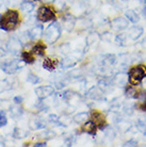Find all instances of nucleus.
<instances>
[{
	"instance_id": "obj_1",
	"label": "nucleus",
	"mask_w": 146,
	"mask_h": 147,
	"mask_svg": "<svg viewBox=\"0 0 146 147\" xmlns=\"http://www.w3.org/2000/svg\"><path fill=\"white\" fill-rule=\"evenodd\" d=\"M19 22V14L15 10H9L0 16V29L4 31L15 30Z\"/></svg>"
},
{
	"instance_id": "obj_2",
	"label": "nucleus",
	"mask_w": 146,
	"mask_h": 147,
	"mask_svg": "<svg viewBox=\"0 0 146 147\" xmlns=\"http://www.w3.org/2000/svg\"><path fill=\"white\" fill-rule=\"evenodd\" d=\"M60 36H61V27L58 22H53L52 25H50L43 35L44 40L48 44H55Z\"/></svg>"
},
{
	"instance_id": "obj_3",
	"label": "nucleus",
	"mask_w": 146,
	"mask_h": 147,
	"mask_svg": "<svg viewBox=\"0 0 146 147\" xmlns=\"http://www.w3.org/2000/svg\"><path fill=\"white\" fill-rule=\"evenodd\" d=\"M146 76V69L143 66H135L129 70V83L133 86L141 84L142 80Z\"/></svg>"
},
{
	"instance_id": "obj_4",
	"label": "nucleus",
	"mask_w": 146,
	"mask_h": 147,
	"mask_svg": "<svg viewBox=\"0 0 146 147\" xmlns=\"http://www.w3.org/2000/svg\"><path fill=\"white\" fill-rule=\"evenodd\" d=\"M55 18V14L53 10L49 7L42 5L37 11V19L42 22H47L53 20Z\"/></svg>"
},
{
	"instance_id": "obj_5",
	"label": "nucleus",
	"mask_w": 146,
	"mask_h": 147,
	"mask_svg": "<svg viewBox=\"0 0 146 147\" xmlns=\"http://www.w3.org/2000/svg\"><path fill=\"white\" fill-rule=\"evenodd\" d=\"M24 65H25V62H24L22 60L15 59V60H13V61H11V62H7V63H5V64H3L1 68H2L7 74H9V75H13V74H15L16 71H18L20 68H22Z\"/></svg>"
},
{
	"instance_id": "obj_6",
	"label": "nucleus",
	"mask_w": 146,
	"mask_h": 147,
	"mask_svg": "<svg viewBox=\"0 0 146 147\" xmlns=\"http://www.w3.org/2000/svg\"><path fill=\"white\" fill-rule=\"evenodd\" d=\"M35 94H36L39 99H46L51 95L55 94V88L51 85H43V86H39L35 88Z\"/></svg>"
},
{
	"instance_id": "obj_7",
	"label": "nucleus",
	"mask_w": 146,
	"mask_h": 147,
	"mask_svg": "<svg viewBox=\"0 0 146 147\" xmlns=\"http://www.w3.org/2000/svg\"><path fill=\"white\" fill-rule=\"evenodd\" d=\"M7 49L9 52L14 53V55H17V53L22 49V43L20 42L19 38L11 37L7 44Z\"/></svg>"
},
{
	"instance_id": "obj_8",
	"label": "nucleus",
	"mask_w": 146,
	"mask_h": 147,
	"mask_svg": "<svg viewBox=\"0 0 146 147\" xmlns=\"http://www.w3.org/2000/svg\"><path fill=\"white\" fill-rule=\"evenodd\" d=\"M92 121H94L96 124V126H98L99 128H103L102 126L106 125V118H105V116L102 115V113H100V112H98V111H93L92 112Z\"/></svg>"
},
{
	"instance_id": "obj_9",
	"label": "nucleus",
	"mask_w": 146,
	"mask_h": 147,
	"mask_svg": "<svg viewBox=\"0 0 146 147\" xmlns=\"http://www.w3.org/2000/svg\"><path fill=\"white\" fill-rule=\"evenodd\" d=\"M29 127L31 130H37V129H42L45 128L46 125H45L44 121L40 117H32L29 121Z\"/></svg>"
},
{
	"instance_id": "obj_10",
	"label": "nucleus",
	"mask_w": 146,
	"mask_h": 147,
	"mask_svg": "<svg viewBox=\"0 0 146 147\" xmlns=\"http://www.w3.org/2000/svg\"><path fill=\"white\" fill-rule=\"evenodd\" d=\"M59 60L55 59V58H47V59L44 60V62H43V67H44L45 69L47 70H55V67L59 65Z\"/></svg>"
},
{
	"instance_id": "obj_11",
	"label": "nucleus",
	"mask_w": 146,
	"mask_h": 147,
	"mask_svg": "<svg viewBox=\"0 0 146 147\" xmlns=\"http://www.w3.org/2000/svg\"><path fill=\"white\" fill-rule=\"evenodd\" d=\"M128 26V20L124 17H117L112 22V27L115 30H123L127 28Z\"/></svg>"
},
{
	"instance_id": "obj_12",
	"label": "nucleus",
	"mask_w": 146,
	"mask_h": 147,
	"mask_svg": "<svg viewBox=\"0 0 146 147\" xmlns=\"http://www.w3.org/2000/svg\"><path fill=\"white\" fill-rule=\"evenodd\" d=\"M76 25V19L73 15H65L64 17V22H63V26L67 31H72L74 29V27Z\"/></svg>"
},
{
	"instance_id": "obj_13",
	"label": "nucleus",
	"mask_w": 146,
	"mask_h": 147,
	"mask_svg": "<svg viewBox=\"0 0 146 147\" xmlns=\"http://www.w3.org/2000/svg\"><path fill=\"white\" fill-rule=\"evenodd\" d=\"M101 96H102V90L99 88H92L88 92V94H87V97L94 100L100 99Z\"/></svg>"
},
{
	"instance_id": "obj_14",
	"label": "nucleus",
	"mask_w": 146,
	"mask_h": 147,
	"mask_svg": "<svg viewBox=\"0 0 146 147\" xmlns=\"http://www.w3.org/2000/svg\"><path fill=\"white\" fill-rule=\"evenodd\" d=\"M96 128H97V126H96V124L93 121H87V123L82 126V130H83L85 133H89V134H95Z\"/></svg>"
},
{
	"instance_id": "obj_15",
	"label": "nucleus",
	"mask_w": 146,
	"mask_h": 147,
	"mask_svg": "<svg viewBox=\"0 0 146 147\" xmlns=\"http://www.w3.org/2000/svg\"><path fill=\"white\" fill-rule=\"evenodd\" d=\"M22 108L19 106L18 103H14L13 106L10 107V113H11V116L14 118H17L19 117L20 115L22 114Z\"/></svg>"
},
{
	"instance_id": "obj_16",
	"label": "nucleus",
	"mask_w": 146,
	"mask_h": 147,
	"mask_svg": "<svg viewBox=\"0 0 146 147\" xmlns=\"http://www.w3.org/2000/svg\"><path fill=\"white\" fill-rule=\"evenodd\" d=\"M30 34H31V37L32 40H35L37 37H40L43 35V26L42 25H36L34 26L32 29L30 30Z\"/></svg>"
},
{
	"instance_id": "obj_17",
	"label": "nucleus",
	"mask_w": 146,
	"mask_h": 147,
	"mask_svg": "<svg viewBox=\"0 0 146 147\" xmlns=\"http://www.w3.org/2000/svg\"><path fill=\"white\" fill-rule=\"evenodd\" d=\"M142 34H143V29L141 27L135 26L129 30V36L131 37L132 40H138Z\"/></svg>"
},
{
	"instance_id": "obj_18",
	"label": "nucleus",
	"mask_w": 146,
	"mask_h": 147,
	"mask_svg": "<svg viewBox=\"0 0 146 147\" xmlns=\"http://www.w3.org/2000/svg\"><path fill=\"white\" fill-rule=\"evenodd\" d=\"M22 61L25 63H27V64H32V63L35 61L34 53H33L32 51H22Z\"/></svg>"
},
{
	"instance_id": "obj_19",
	"label": "nucleus",
	"mask_w": 146,
	"mask_h": 147,
	"mask_svg": "<svg viewBox=\"0 0 146 147\" xmlns=\"http://www.w3.org/2000/svg\"><path fill=\"white\" fill-rule=\"evenodd\" d=\"M45 49H46V47H45V45L43 44V43H37V44H35L33 46L32 52L34 55L43 57V55H45Z\"/></svg>"
},
{
	"instance_id": "obj_20",
	"label": "nucleus",
	"mask_w": 146,
	"mask_h": 147,
	"mask_svg": "<svg viewBox=\"0 0 146 147\" xmlns=\"http://www.w3.org/2000/svg\"><path fill=\"white\" fill-rule=\"evenodd\" d=\"M125 16H126V18H127L129 22H131L132 24H137L140 19L138 14H137L135 11H132V10H127V11L125 12Z\"/></svg>"
},
{
	"instance_id": "obj_21",
	"label": "nucleus",
	"mask_w": 146,
	"mask_h": 147,
	"mask_svg": "<svg viewBox=\"0 0 146 147\" xmlns=\"http://www.w3.org/2000/svg\"><path fill=\"white\" fill-rule=\"evenodd\" d=\"M127 81H128V78L124 74H120V75L115 76V78H114V83L116 85H118V86H124L127 83Z\"/></svg>"
},
{
	"instance_id": "obj_22",
	"label": "nucleus",
	"mask_w": 146,
	"mask_h": 147,
	"mask_svg": "<svg viewBox=\"0 0 146 147\" xmlns=\"http://www.w3.org/2000/svg\"><path fill=\"white\" fill-rule=\"evenodd\" d=\"M137 128L142 134L146 136V118L141 117L137 121Z\"/></svg>"
},
{
	"instance_id": "obj_23",
	"label": "nucleus",
	"mask_w": 146,
	"mask_h": 147,
	"mask_svg": "<svg viewBox=\"0 0 146 147\" xmlns=\"http://www.w3.org/2000/svg\"><path fill=\"white\" fill-rule=\"evenodd\" d=\"M20 9H22V11L26 12V13H30V12L33 11V9H34V4L32 2H29V1H24L22 2L20 4Z\"/></svg>"
},
{
	"instance_id": "obj_24",
	"label": "nucleus",
	"mask_w": 146,
	"mask_h": 147,
	"mask_svg": "<svg viewBox=\"0 0 146 147\" xmlns=\"http://www.w3.org/2000/svg\"><path fill=\"white\" fill-rule=\"evenodd\" d=\"M89 115L88 113H85V112H82V113H78L77 115L74 116V121L77 123V124H81V123H83L88 119Z\"/></svg>"
},
{
	"instance_id": "obj_25",
	"label": "nucleus",
	"mask_w": 146,
	"mask_h": 147,
	"mask_svg": "<svg viewBox=\"0 0 146 147\" xmlns=\"http://www.w3.org/2000/svg\"><path fill=\"white\" fill-rule=\"evenodd\" d=\"M13 136L17 140H20V139H24L25 136H27V132L20 128H15L14 132H13Z\"/></svg>"
},
{
	"instance_id": "obj_26",
	"label": "nucleus",
	"mask_w": 146,
	"mask_h": 147,
	"mask_svg": "<svg viewBox=\"0 0 146 147\" xmlns=\"http://www.w3.org/2000/svg\"><path fill=\"white\" fill-rule=\"evenodd\" d=\"M12 88V84L10 83V81L7 79H3V80H0V93L7 91L9 88Z\"/></svg>"
},
{
	"instance_id": "obj_27",
	"label": "nucleus",
	"mask_w": 146,
	"mask_h": 147,
	"mask_svg": "<svg viewBox=\"0 0 146 147\" xmlns=\"http://www.w3.org/2000/svg\"><path fill=\"white\" fill-rule=\"evenodd\" d=\"M102 63H105L107 65H113L114 63H115V55H108L106 57H103V59H102Z\"/></svg>"
},
{
	"instance_id": "obj_28",
	"label": "nucleus",
	"mask_w": 146,
	"mask_h": 147,
	"mask_svg": "<svg viewBox=\"0 0 146 147\" xmlns=\"http://www.w3.org/2000/svg\"><path fill=\"white\" fill-rule=\"evenodd\" d=\"M19 40L22 43H29L32 40V37H31V34H30V31H26L22 34V36L19 37Z\"/></svg>"
},
{
	"instance_id": "obj_29",
	"label": "nucleus",
	"mask_w": 146,
	"mask_h": 147,
	"mask_svg": "<svg viewBox=\"0 0 146 147\" xmlns=\"http://www.w3.org/2000/svg\"><path fill=\"white\" fill-rule=\"evenodd\" d=\"M138 94L139 92H137L133 88H127L126 90V96L128 98H138Z\"/></svg>"
},
{
	"instance_id": "obj_30",
	"label": "nucleus",
	"mask_w": 146,
	"mask_h": 147,
	"mask_svg": "<svg viewBox=\"0 0 146 147\" xmlns=\"http://www.w3.org/2000/svg\"><path fill=\"white\" fill-rule=\"evenodd\" d=\"M40 78H39V76H36V75H34V74L30 73L29 76H28V78H27V81L28 82H30L31 84H36L37 82H40Z\"/></svg>"
},
{
	"instance_id": "obj_31",
	"label": "nucleus",
	"mask_w": 146,
	"mask_h": 147,
	"mask_svg": "<svg viewBox=\"0 0 146 147\" xmlns=\"http://www.w3.org/2000/svg\"><path fill=\"white\" fill-rule=\"evenodd\" d=\"M98 38H99V35L97 33H91L87 37V43H88V45L90 46V45H92L93 43H95Z\"/></svg>"
},
{
	"instance_id": "obj_32",
	"label": "nucleus",
	"mask_w": 146,
	"mask_h": 147,
	"mask_svg": "<svg viewBox=\"0 0 146 147\" xmlns=\"http://www.w3.org/2000/svg\"><path fill=\"white\" fill-rule=\"evenodd\" d=\"M7 124V118L5 116V113H4V111H1L0 112V128L4 127Z\"/></svg>"
},
{
	"instance_id": "obj_33",
	"label": "nucleus",
	"mask_w": 146,
	"mask_h": 147,
	"mask_svg": "<svg viewBox=\"0 0 146 147\" xmlns=\"http://www.w3.org/2000/svg\"><path fill=\"white\" fill-rule=\"evenodd\" d=\"M109 84H110L109 80H108V79H106V78H103L102 80L99 81V85H98V88H101L102 91H103L105 88H108V86H109Z\"/></svg>"
},
{
	"instance_id": "obj_34",
	"label": "nucleus",
	"mask_w": 146,
	"mask_h": 147,
	"mask_svg": "<svg viewBox=\"0 0 146 147\" xmlns=\"http://www.w3.org/2000/svg\"><path fill=\"white\" fill-rule=\"evenodd\" d=\"M126 34H120V35H117L115 37V42H116L117 45H124V42L126 40Z\"/></svg>"
},
{
	"instance_id": "obj_35",
	"label": "nucleus",
	"mask_w": 146,
	"mask_h": 147,
	"mask_svg": "<svg viewBox=\"0 0 146 147\" xmlns=\"http://www.w3.org/2000/svg\"><path fill=\"white\" fill-rule=\"evenodd\" d=\"M70 119L67 116H62V117H59V123L61 124L62 126H67L70 124Z\"/></svg>"
},
{
	"instance_id": "obj_36",
	"label": "nucleus",
	"mask_w": 146,
	"mask_h": 147,
	"mask_svg": "<svg viewBox=\"0 0 146 147\" xmlns=\"http://www.w3.org/2000/svg\"><path fill=\"white\" fill-rule=\"evenodd\" d=\"M123 146L125 147H135V146H138V142L135 140H130V141H127L125 144H123Z\"/></svg>"
},
{
	"instance_id": "obj_37",
	"label": "nucleus",
	"mask_w": 146,
	"mask_h": 147,
	"mask_svg": "<svg viewBox=\"0 0 146 147\" xmlns=\"http://www.w3.org/2000/svg\"><path fill=\"white\" fill-rule=\"evenodd\" d=\"M55 132H51V131H47V132L43 133V134H41V136H44V138H46V139H52V138H55Z\"/></svg>"
},
{
	"instance_id": "obj_38",
	"label": "nucleus",
	"mask_w": 146,
	"mask_h": 147,
	"mask_svg": "<svg viewBox=\"0 0 146 147\" xmlns=\"http://www.w3.org/2000/svg\"><path fill=\"white\" fill-rule=\"evenodd\" d=\"M22 0H7V4L9 5H11V7H15V5H17V4H22Z\"/></svg>"
},
{
	"instance_id": "obj_39",
	"label": "nucleus",
	"mask_w": 146,
	"mask_h": 147,
	"mask_svg": "<svg viewBox=\"0 0 146 147\" xmlns=\"http://www.w3.org/2000/svg\"><path fill=\"white\" fill-rule=\"evenodd\" d=\"M13 101H14V103H18V105H20V103L24 101V98H22V96H16V97H14Z\"/></svg>"
},
{
	"instance_id": "obj_40",
	"label": "nucleus",
	"mask_w": 146,
	"mask_h": 147,
	"mask_svg": "<svg viewBox=\"0 0 146 147\" xmlns=\"http://www.w3.org/2000/svg\"><path fill=\"white\" fill-rule=\"evenodd\" d=\"M49 118H50V121H53V123H59V117L57 115H55V114H51L50 116H49Z\"/></svg>"
},
{
	"instance_id": "obj_41",
	"label": "nucleus",
	"mask_w": 146,
	"mask_h": 147,
	"mask_svg": "<svg viewBox=\"0 0 146 147\" xmlns=\"http://www.w3.org/2000/svg\"><path fill=\"white\" fill-rule=\"evenodd\" d=\"M140 109L142 111H146V99L144 101H142V103L140 105Z\"/></svg>"
},
{
	"instance_id": "obj_42",
	"label": "nucleus",
	"mask_w": 146,
	"mask_h": 147,
	"mask_svg": "<svg viewBox=\"0 0 146 147\" xmlns=\"http://www.w3.org/2000/svg\"><path fill=\"white\" fill-rule=\"evenodd\" d=\"M46 145H47V144L45 143V142H43V143H42V142H40V143H36V144H34V146H35V147H41V146H46Z\"/></svg>"
},
{
	"instance_id": "obj_43",
	"label": "nucleus",
	"mask_w": 146,
	"mask_h": 147,
	"mask_svg": "<svg viewBox=\"0 0 146 147\" xmlns=\"http://www.w3.org/2000/svg\"><path fill=\"white\" fill-rule=\"evenodd\" d=\"M5 55H7V51L4 49H2V48H0V57H3Z\"/></svg>"
},
{
	"instance_id": "obj_44",
	"label": "nucleus",
	"mask_w": 146,
	"mask_h": 147,
	"mask_svg": "<svg viewBox=\"0 0 146 147\" xmlns=\"http://www.w3.org/2000/svg\"><path fill=\"white\" fill-rule=\"evenodd\" d=\"M64 86H65V84H63L61 82H60V83H57V88H59V90H61V88H64Z\"/></svg>"
},
{
	"instance_id": "obj_45",
	"label": "nucleus",
	"mask_w": 146,
	"mask_h": 147,
	"mask_svg": "<svg viewBox=\"0 0 146 147\" xmlns=\"http://www.w3.org/2000/svg\"><path fill=\"white\" fill-rule=\"evenodd\" d=\"M5 3V0H0V7H3Z\"/></svg>"
},
{
	"instance_id": "obj_46",
	"label": "nucleus",
	"mask_w": 146,
	"mask_h": 147,
	"mask_svg": "<svg viewBox=\"0 0 146 147\" xmlns=\"http://www.w3.org/2000/svg\"><path fill=\"white\" fill-rule=\"evenodd\" d=\"M143 15H144V17L146 18V5L144 7V9H143Z\"/></svg>"
},
{
	"instance_id": "obj_47",
	"label": "nucleus",
	"mask_w": 146,
	"mask_h": 147,
	"mask_svg": "<svg viewBox=\"0 0 146 147\" xmlns=\"http://www.w3.org/2000/svg\"><path fill=\"white\" fill-rule=\"evenodd\" d=\"M26 1H29V2H32V3H34L35 1H37V0H26Z\"/></svg>"
},
{
	"instance_id": "obj_48",
	"label": "nucleus",
	"mask_w": 146,
	"mask_h": 147,
	"mask_svg": "<svg viewBox=\"0 0 146 147\" xmlns=\"http://www.w3.org/2000/svg\"><path fill=\"white\" fill-rule=\"evenodd\" d=\"M45 1H47V2H55V0H45Z\"/></svg>"
},
{
	"instance_id": "obj_49",
	"label": "nucleus",
	"mask_w": 146,
	"mask_h": 147,
	"mask_svg": "<svg viewBox=\"0 0 146 147\" xmlns=\"http://www.w3.org/2000/svg\"><path fill=\"white\" fill-rule=\"evenodd\" d=\"M107 1H112V0H107Z\"/></svg>"
}]
</instances>
